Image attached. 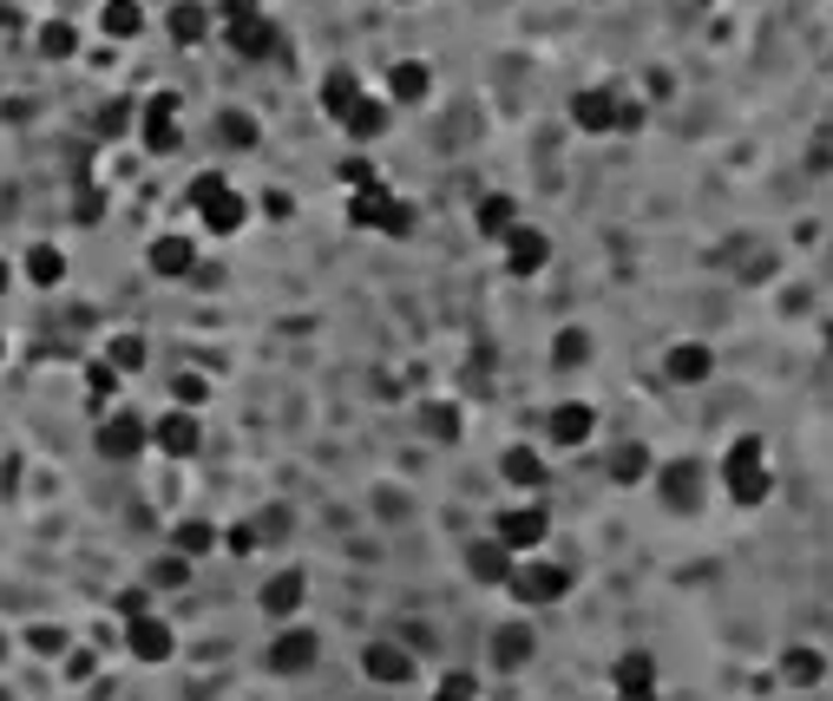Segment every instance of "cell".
I'll list each match as a JSON object with an SVG mask.
<instances>
[{
    "mask_svg": "<svg viewBox=\"0 0 833 701\" xmlns=\"http://www.w3.org/2000/svg\"><path fill=\"white\" fill-rule=\"evenodd\" d=\"M348 216H354L361 230H381V236H408V230H414V204H408V197H394L381 177H374V184H361V191L348 197Z\"/></svg>",
    "mask_w": 833,
    "mask_h": 701,
    "instance_id": "obj_3",
    "label": "cell"
},
{
    "mask_svg": "<svg viewBox=\"0 0 833 701\" xmlns=\"http://www.w3.org/2000/svg\"><path fill=\"white\" fill-rule=\"evenodd\" d=\"M0 360H7V335H0Z\"/></svg>",
    "mask_w": 833,
    "mask_h": 701,
    "instance_id": "obj_48",
    "label": "cell"
},
{
    "mask_svg": "<svg viewBox=\"0 0 833 701\" xmlns=\"http://www.w3.org/2000/svg\"><path fill=\"white\" fill-rule=\"evenodd\" d=\"M7 288H13V263H7V256H0V295H7Z\"/></svg>",
    "mask_w": 833,
    "mask_h": 701,
    "instance_id": "obj_47",
    "label": "cell"
},
{
    "mask_svg": "<svg viewBox=\"0 0 833 701\" xmlns=\"http://www.w3.org/2000/svg\"><path fill=\"white\" fill-rule=\"evenodd\" d=\"M709 367H715V354L702 348V342H676V348L663 354V374H670V380H683V387H702V380H709Z\"/></svg>",
    "mask_w": 833,
    "mask_h": 701,
    "instance_id": "obj_20",
    "label": "cell"
},
{
    "mask_svg": "<svg viewBox=\"0 0 833 701\" xmlns=\"http://www.w3.org/2000/svg\"><path fill=\"white\" fill-rule=\"evenodd\" d=\"M480 230L505 243V236L519 230V204H512V197H486V204H480Z\"/></svg>",
    "mask_w": 833,
    "mask_h": 701,
    "instance_id": "obj_32",
    "label": "cell"
},
{
    "mask_svg": "<svg viewBox=\"0 0 833 701\" xmlns=\"http://www.w3.org/2000/svg\"><path fill=\"white\" fill-rule=\"evenodd\" d=\"M342 132H348L354 144L381 139V132H388V99H361V105H354V112L342 119Z\"/></svg>",
    "mask_w": 833,
    "mask_h": 701,
    "instance_id": "obj_29",
    "label": "cell"
},
{
    "mask_svg": "<svg viewBox=\"0 0 833 701\" xmlns=\"http://www.w3.org/2000/svg\"><path fill=\"white\" fill-rule=\"evenodd\" d=\"M499 473H505V486H519V491H539V486H545V459H539L532 446H505Z\"/></svg>",
    "mask_w": 833,
    "mask_h": 701,
    "instance_id": "obj_24",
    "label": "cell"
},
{
    "mask_svg": "<svg viewBox=\"0 0 833 701\" xmlns=\"http://www.w3.org/2000/svg\"><path fill=\"white\" fill-rule=\"evenodd\" d=\"M821 675H827L821 649H787V656H781V682H794V689H814Z\"/></svg>",
    "mask_w": 833,
    "mask_h": 701,
    "instance_id": "obj_31",
    "label": "cell"
},
{
    "mask_svg": "<svg viewBox=\"0 0 833 701\" xmlns=\"http://www.w3.org/2000/svg\"><path fill=\"white\" fill-rule=\"evenodd\" d=\"M492 538H499L512 558H539V545L552 538V518H545V505H505L499 525H492Z\"/></svg>",
    "mask_w": 833,
    "mask_h": 701,
    "instance_id": "obj_6",
    "label": "cell"
},
{
    "mask_svg": "<svg viewBox=\"0 0 833 701\" xmlns=\"http://www.w3.org/2000/svg\"><path fill=\"white\" fill-rule=\"evenodd\" d=\"M217 27H223V40H230L243 60H270V53H277V27L263 20V0H223V7H217Z\"/></svg>",
    "mask_w": 833,
    "mask_h": 701,
    "instance_id": "obj_2",
    "label": "cell"
},
{
    "mask_svg": "<svg viewBox=\"0 0 833 701\" xmlns=\"http://www.w3.org/2000/svg\"><path fill=\"white\" fill-rule=\"evenodd\" d=\"M257 545H263V531H257V525H230V531H223V551H237V558H250Z\"/></svg>",
    "mask_w": 833,
    "mask_h": 701,
    "instance_id": "obj_38",
    "label": "cell"
},
{
    "mask_svg": "<svg viewBox=\"0 0 833 701\" xmlns=\"http://www.w3.org/2000/svg\"><path fill=\"white\" fill-rule=\"evenodd\" d=\"M126 649H132L139 662H164V656L178 649V636H171L164 617H151V610H144V617H132V630H126Z\"/></svg>",
    "mask_w": 833,
    "mask_h": 701,
    "instance_id": "obj_16",
    "label": "cell"
},
{
    "mask_svg": "<svg viewBox=\"0 0 833 701\" xmlns=\"http://www.w3.org/2000/svg\"><path fill=\"white\" fill-rule=\"evenodd\" d=\"M27 276H33V288H60V282H67V256H60L53 243H33V250H27Z\"/></svg>",
    "mask_w": 833,
    "mask_h": 701,
    "instance_id": "obj_30",
    "label": "cell"
},
{
    "mask_svg": "<svg viewBox=\"0 0 833 701\" xmlns=\"http://www.w3.org/2000/svg\"><path fill=\"white\" fill-rule=\"evenodd\" d=\"M191 204H198V216H204L210 236H237V230L250 223V204L230 191V177H210V171L191 184Z\"/></svg>",
    "mask_w": 833,
    "mask_h": 701,
    "instance_id": "obj_4",
    "label": "cell"
},
{
    "mask_svg": "<svg viewBox=\"0 0 833 701\" xmlns=\"http://www.w3.org/2000/svg\"><path fill=\"white\" fill-rule=\"evenodd\" d=\"M112 367H119V374L144 367V342H139V335H119V342H112Z\"/></svg>",
    "mask_w": 833,
    "mask_h": 701,
    "instance_id": "obj_37",
    "label": "cell"
},
{
    "mask_svg": "<svg viewBox=\"0 0 833 701\" xmlns=\"http://www.w3.org/2000/svg\"><path fill=\"white\" fill-rule=\"evenodd\" d=\"M151 577L171 590V583H184V577H191V558H178V551H171V558H158V570H151Z\"/></svg>",
    "mask_w": 833,
    "mask_h": 701,
    "instance_id": "obj_42",
    "label": "cell"
},
{
    "mask_svg": "<svg viewBox=\"0 0 833 701\" xmlns=\"http://www.w3.org/2000/svg\"><path fill=\"white\" fill-rule=\"evenodd\" d=\"M217 545H223V531H217L210 518H184V525L171 531V551H178V558H210Z\"/></svg>",
    "mask_w": 833,
    "mask_h": 701,
    "instance_id": "obj_27",
    "label": "cell"
},
{
    "mask_svg": "<svg viewBox=\"0 0 833 701\" xmlns=\"http://www.w3.org/2000/svg\"><path fill=\"white\" fill-rule=\"evenodd\" d=\"M217 139L230 144V151H250V144H257V119H250V112H223V119H217Z\"/></svg>",
    "mask_w": 833,
    "mask_h": 701,
    "instance_id": "obj_35",
    "label": "cell"
},
{
    "mask_svg": "<svg viewBox=\"0 0 833 701\" xmlns=\"http://www.w3.org/2000/svg\"><path fill=\"white\" fill-rule=\"evenodd\" d=\"M374 177H381V171H374V164H361V158H348V164H342V184H348V191H361V184H374Z\"/></svg>",
    "mask_w": 833,
    "mask_h": 701,
    "instance_id": "obj_44",
    "label": "cell"
},
{
    "mask_svg": "<svg viewBox=\"0 0 833 701\" xmlns=\"http://www.w3.org/2000/svg\"><path fill=\"white\" fill-rule=\"evenodd\" d=\"M505 590L519 597V603H532V610H545V603H564V590H571V570L552 558H519L512 563V577H505Z\"/></svg>",
    "mask_w": 833,
    "mask_h": 701,
    "instance_id": "obj_5",
    "label": "cell"
},
{
    "mask_svg": "<svg viewBox=\"0 0 833 701\" xmlns=\"http://www.w3.org/2000/svg\"><path fill=\"white\" fill-rule=\"evenodd\" d=\"M302 597H309V577L289 563V570H277V577L263 583V597H257V603H263L270 617H295V610H302Z\"/></svg>",
    "mask_w": 833,
    "mask_h": 701,
    "instance_id": "obj_19",
    "label": "cell"
},
{
    "mask_svg": "<svg viewBox=\"0 0 833 701\" xmlns=\"http://www.w3.org/2000/svg\"><path fill=\"white\" fill-rule=\"evenodd\" d=\"M144 446H151V426L139 414H112V420H99V453L106 459H139Z\"/></svg>",
    "mask_w": 833,
    "mask_h": 701,
    "instance_id": "obj_11",
    "label": "cell"
},
{
    "mask_svg": "<svg viewBox=\"0 0 833 701\" xmlns=\"http://www.w3.org/2000/svg\"><path fill=\"white\" fill-rule=\"evenodd\" d=\"M361 99H368V85H361V79H354L348 67H335L329 79H322V112H329L335 125H342V119L354 112V105H361Z\"/></svg>",
    "mask_w": 833,
    "mask_h": 701,
    "instance_id": "obj_22",
    "label": "cell"
},
{
    "mask_svg": "<svg viewBox=\"0 0 833 701\" xmlns=\"http://www.w3.org/2000/svg\"><path fill=\"white\" fill-rule=\"evenodd\" d=\"M636 125H643V99H618V132H636Z\"/></svg>",
    "mask_w": 833,
    "mask_h": 701,
    "instance_id": "obj_45",
    "label": "cell"
},
{
    "mask_svg": "<svg viewBox=\"0 0 833 701\" xmlns=\"http://www.w3.org/2000/svg\"><path fill=\"white\" fill-rule=\"evenodd\" d=\"M388 92H394L401 105H420V99L433 92V72H426V60H401V67H388Z\"/></svg>",
    "mask_w": 833,
    "mask_h": 701,
    "instance_id": "obj_28",
    "label": "cell"
},
{
    "mask_svg": "<svg viewBox=\"0 0 833 701\" xmlns=\"http://www.w3.org/2000/svg\"><path fill=\"white\" fill-rule=\"evenodd\" d=\"M210 27H217V7H204V0H178V7L164 13V33H171L178 47H204Z\"/></svg>",
    "mask_w": 833,
    "mask_h": 701,
    "instance_id": "obj_14",
    "label": "cell"
},
{
    "mask_svg": "<svg viewBox=\"0 0 833 701\" xmlns=\"http://www.w3.org/2000/svg\"><path fill=\"white\" fill-rule=\"evenodd\" d=\"M618 99H624V92H611V85H591V92H578V99H571V119H578V132H591V139L618 132Z\"/></svg>",
    "mask_w": 833,
    "mask_h": 701,
    "instance_id": "obj_12",
    "label": "cell"
},
{
    "mask_svg": "<svg viewBox=\"0 0 833 701\" xmlns=\"http://www.w3.org/2000/svg\"><path fill=\"white\" fill-rule=\"evenodd\" d=\"M611 479H618V486L650 479V453H643V446H618V453H611Z\"/></svg>",
    "mask_w": 833,
    "mask_h": 701,
    "instance_id": "obj_34",
    "label": "cell"
},
{
    "mask_svg": "<svg viewBox=\"0 0 833 701\" xmlns=\"http://www.w3.org/2000/svg\"><path fill=\"white\" fill-rule=\"evenodd\" d=\"M99 33H106V40H139L144 7L139 0H106V7H99Z\"/></svg>",
    "mask_w": 833,
    "mask_h": 701,
    "instance_id": "obj_25",
    "label": "cell"
},
{
    "mask_svg": "<svg viewBox=\"0 0 833 701\" xmlns=\"http://www.w3.org/2000/svg\"><path fill=\"white\" fill-rule=\"evenodd\" d=\"M144 263H151L164 282H184V276H198V243H191V236H158Z\"/></svg>",
    "mask_w": 833,
    "mask_h": 701,
    "instance_id": "obj_17",
    "label": "cell"
},
{
    "mask_svg": "<svg viewBox=\"0 0 833 701\" xmlns=\"http://www.w3.org/2000/svg\"><path fill=\"white\" fill-rule=\"evenodd\" d=\"M505 263H512V276H539V270L552 263V243H545V230L519 223V230L505 236Z\"/></svg>",
    "mask_w": 833,
    "mask_h": 701,
    "instance_id": "obj_15",
    "label": "cell"
},
{
    "mask_svg": "<svg viewBox=\"0 0 833 701\" xmlns=\"http://www.w3.org/2000/svg\"><path fill=\"white\" fill-rule=\"evenodd\" d=\"M126 119H132V105H126V99H112V105L99 112V132H106V139H119V132H126Z\"/></svg>",
    "mask_w": 833,
    "mask_h": 701,
    "instance_id": "obj_43",
    "label": "cell"
},
{
    "mask_svg": "<svg viewBox=\"0 0 833 701\" xmlns=\"http://www.w3.org/2000/svg\"><path fill=\"white\" fill-rule=\"evenodd\" d=\"M315 656H322L315 630H282L277 642L263 649V669H277V675H309V669H315Z\"/></svg>",
    "mask_w": 833,
    "mask_h": 701,
    "instance_id": "obj_9",
    "label": "cell"
},
{
    "mask_svg": "<svg viewBox=\"0 0 833 701\" xmlns=\"http://www.w3.org/2000/svg\"><path fill=\"white\" fill-rule=\"evenodd\" d=\"M433 701H480V682H473V675H446V682L433 689Z\"/></svg>",
    "mask_w": 833,
    "mask_h": 701,
    "instance_id": "obj_39",
    "label": "cell"
},
{
    "mask_svg": "<svg viewBox=\"0 0 833 701\" xmlns=\"http://www.w3.org/2000/svg\"><path fill=\"white\" fill-rule=\"evenodd\" d=\"M532 649H539V636L525 630V623H505V630L492 636V662H499V669H525Z\"/></svg>",
    "mask_w": 833,
    "mask_h": 701,
    "instance_id": "obj_26",
    "label": "cell"
},
{
    "mask_svg": "<svg viewBox=\"0 0 833 701\" xmlns=\"http://www.w3.org/2000/svg\"><path fill=\"white\" fill-rule=\"evenodd\" d=\"M584 354H591V342H584L578 328H564V335H558V348H552V360H558V367H571V360H584Z\"/></svg>",
    "mask_w": 833,
    "mask_h": 701,
    "instance_id": "obj_40",
    "label": "cell"
},
{
    "mask_svg": "<svg viewBox=\"0 0 833 701\" xmlns=\"http://www.w3.org/2000/svg\"><path fill=\"white\" fill-rule=\"evenodd\" d=\"M119 610H126V617H144V590H119Z\"/></svg>",
    "mask_w": 833,
    "mask_h": 701,
    "instance_id": "obj_46",
    "label": "cell"
},
{
    "mask_svg": "<svg viewBox=\"0 0 833 701\" xmlns=\"http://www.w3.org/2000/svg\"><path fill=\"white\" fill-rule=\"evenodd\" d=\"M618 701H656V662L643 649H630L618 662Z\"/></svg>",
    "mask_w": 833,
    "mask_h": 701,
    "instance_id": "obj_21",
    "label": "cell"
},
{
    "mask_svg": "<svg viewBox=\"0 0 833 701\" xmlns=\"http://www.w3.org/2000/svg\"><path fill=\"white\" fill-rule=\"evenodd\" d=\"M171 394H178V407H204V400H210V387L198 380V374H178V380H171Z\"/></svg>",
    "mask_w": 833,
    "mask_h": 701,
    "instance_id": "obj_41",
    "label": "cell"
},
{
    "mask_svg": "<svg viewBox=\"0 0 833 701\" xmlns=\"http://www.w3.org/2000/svg\"><path fill=\"white\" fill-rule=\"evenodd\" d=\"M420 426H426L440 446H453V439H460V407H446V400H426V407H420Z\"/></svg>",
    "mask_w": 833,
    "mask_h": 701,
    "instance_id": "obj_33",
    "label": "cell"
},
{
    "mask_svg": "<svg viewBox=\"0 0 833 701\" xmlns=\"http://www.w3.org/2000/svg\"><path fill=\"white\" fill-rule=\"evenodd\" d=\"M414 649L408 642H368L361 649V675L368 682H388V689H401V682H414Z\"/></svg>",
    "mask_w": 833,
    "mask_h": 701,
    "instance_id": "obj_8",
    "label": "cell"
},
{
    "mask_svg": "<svg viewBox=\"0 0 833 701\" xmlns=\"http://www.w3.org/2000/svg\"><path fill=\"white\" fill-rule=\"evenodd\" d=\"M512 563H519V558H512L499 538H480V545L466 551V570H473L480 583H505V577H512Z\"/></svg>",
    "mask_w": 833,
    "mask_h": 701,
    "instance_id": "obj_23",
    "label": "cell"
},
{
    "mask_svg": "<svg viewBox=\"0 0 833 701\" xmlns=\"http://www.w3.org/2000/svg\"><path fill=\"white\" fill-rule=\"evenodd\" d=\"M827 348H833V328H827Z\"/></svg>",
    "mask_w": 833,
    "mask_h": 701,
    "instance_id": "obj_50",
    "label": "cell"
},
{
    "mask_svg": "<svg viewBox=\"0 0 833 701\" xmlns=\"http://www.w3.org/2000/svg\"><path fill=\"white\" fill-rule=\"evenodd\" d=\"M722 486H729V498H735V505H767L774 479H767V446H762V433H742V439L722 453Z\"/></svg>",
    "mask_w": 833,
    "mask_h": 701,
    "instance_id": "obj_1",
    "label": "cell"
},
{
    "mask_svg": "<svg viewBox=\"0 0 833 701\" xmlns=\"http://www.w3.org/2000/svg\"><path fill=\"white\" fill-rule=\"evenodd\" d=\"M683 7H702V0H683Z\"/></svg>",
    "mask_w": 833,
    "mask_h": 701,
    "instance_id": "obj_49",
    "label": "cell"
},
{
    "mask_svg": "<svg viewBox=\"0 0 833 701\" xmlns=\"http://www.w3.org/2000/svg\"><path fill=\"white\" fill-rule=\"evenodd\" d=\"M198 439H204V433H198L191 414H164V420L151 426V446H158L164 459H191V453H198Z\"/></svg>",
    "mask_w": 833,
    "mask_h": 701,
    "instance_id": "obj_18",
    "label": "cell"
},
{
    "mask_svg": "<svg viewBox=\"0 0 833 701\" xmlns=\"http://www.w3.org/2000/svg\"><path fill=\"white\" fill-rule=\"evenodd\" d=\"M139 139H144V151H158V158H171V151L184 144V132H178V92H158V99H144Z\"/></svg>",
    "mask_w": 833,
    "mask_h": 701,
    "instance_id": "obj_7",
    "label": "cell"
},
{
    "mask_svg": "<svg viewBox=\"0 0 833 701\" xmlns=\"http://www.w3.org/2000/svg\"><path fill=\"white\" fill-rule=\"evenodd\" d=\"M72 47H79V40H72V27H60V20H53V27H40V53H47V60H67Z\"/></svg>",
    "mask_w": 833,
    "mask_h": 701,
    "instance_id": "obj_36",
    "label": "cell"
},
{
    "mask_svg": "<svg viewBox=\"0 0 833 701\" xmlns=\"http://www.w3.org/2000/svg\"><path fill=\"white\" fill-rule=\"evenodd\" d=\"M656 491H663L670 511H695V505H702V466H695V459H670V466H656Z\"/></svg>",
    "mask_w": 833,
    "mask_h": 701,
    "instance_id": "obj_10",
    "label": "cell"
},
{
    "mask_svg": "<svg viewBox=\"0 0 833 701\" xmlns=\"http://www.w3.org/2000/svg\"><path fill=\"white\" fill-rule=\"evenodd\" d=\"M545 433H552V446H591V433H598V407H584V400H564V407H552V420H545Z\"/></svg>",
    "mask_w": 833,
    "mask_h": 701,
    "instance_id": "obj_13",
    "label": "cell"
}]
</instances>
